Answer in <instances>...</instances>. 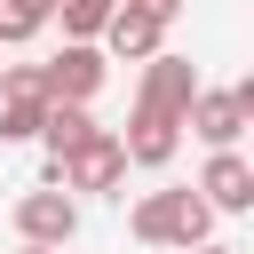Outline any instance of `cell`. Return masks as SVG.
<instances>
[{
    "label": "cell",
    "mask_w": 254,
    "mask_h": 254,
    "mask_svg": "<svg viewBox=\"0 0 254 254\" xmlns=\"http://www.w3.org/2000/svg\"><path fill=\"white\" fill-rule=\"evenodd\" d=\"M127 230L143 238V246H175V254H190V246H206V230H214V206L198 198V190H143L135 198V214H127Z\"/></svg>",
    "instance_id": "1"
},
{
    "label": "cell",
    "mask_w": 254,
    "mask_h": 254,
    "mask_svg": "<svg viewBox=\"0 0 254 254\" xmlns=\"http://www.w3.org/2000/svg\"><path fill=\"white\" fill-rule=\"evenodd\" d=\"M246 119H254V79H238V87H198L190 111H183V127H190L206 151H238Z\"/></svg>",
    "instance_id": "2"
},
{
    "label": "cell",
    "mask_w": 254,
    "mask_h": 254,
    "mask_svg": "<svg viewBox=\"0 0 254 254\" xmlns=\"http://www.w3.org/2000/svg\"><path fill=\"white\" fill-rule=\"evenodd\" d=\"M190 95H198V71H190V56L159 48V56L143 64V87H135V111H151V119H175V127H183Z\"/></svg>",
    "instance_id": "3"
},
{
    "label": "cell",
    "mask_w": 254,
    "mask_h": 254,
    "mask_svg": "<svg viewBox=\"0 0 254 254\" xmlns=\"http://www.w3.org/2000/svg\"><path fill=\"white\" fill-rule=\"evenodd\" d=\"M71 230H79V198H71V190H48V183H40V190H24V198H16V238H24V246L64 254V246H71Z\"/></svg>",
    "instance_id": "4"
},
{
    "label": "cell",
    "mask_w": 254,
    "mask_h": 254,
    "mask_svg": "<svg viewBox=\"0 0 254 254\" xmlns=\"http://www.w3.org/2000/svg\"><path fill=\"white\" fill-rule=\"evenodd\" d=\"M119 183H127V151H119L111 127H95V135L56 167V190H119Z\"/></svg>",
    "instance_id": "5"
},
{
    "label": "cell",
    "mask_w": 254,
    "mask_h": 254,
    "mask_svg": "<svg viewBox=\"0 0 254 254\" xmlns=\"http://www.w3.org/2000/svg\"><path fill=\"white\" fill-rule=\"evenodd\" d=\"M103 48H79V40H64V56H48L40 64V79H48V103H95V87H103Z\"/></svg>",
    "instance_id": "6"
},
{
    "label": "cell",
    "mask_w": 254,
    "mask_h": 254,
    "mask_svg": "<svg viewBox=\"0 0 254 254\" xmlns=\"http://www.w3.org/2000/svg\"><path fill=\"white\" fill-rule=\"evenodd\" d=\"M190 190H198L214 214H246V206H254V167H246L238 151H214V159L198 167V183H190Z\"/></svg>",
    "instance_id": "7"
},
{
    "label": "cell",
    "mask_w": 254,
    "mask_h": 254,
    "mask_svg": "<svg viewBox=\"0 0 254 254\" xmlns=\"http://www.w3.org/2000/svg\"><path fill=\"white\" fill-rule=\"evenodd\" d=\"M103 48H111V56H119V64H151V56H159V48H167V24H159V16H143V8H127V0H119V8H111V24H103Z\"/></svg>",
    "instance_id": "8"
},
{
    "label": "cell",
    "mask_w": 254,
    "mask_h": 254,
    "mask_svg": "<svg viewBox=\"0 0 254 254\" xmlns=\"http://www.w3.org/2000/svg\"><path fill=\"white\" fill-rule=\"evenodd\" d=\"M87 135H95V111H79V103H48V119H40V143H48V190H56V167H64Z\"/></svg>",
    "instance_id": "9"
},
{
    "label": "cell",
    "mask_w": 254,
    "mask_h": 254,
    "mask_svg": "<svg viewBox=\"0 0 254 254\" xmlns=\"http://www.w3.org/2000/svg\"><path fill=\"white\" fill-rule=\"evenodd\" d=\"M111 8H119V0H56V16H64V40L95 48V40H103V24H111Z\"/></svg>",
    "instance_id": "10"
},
{
    "label": "cell",
    "mask_w": 254,
    "mask_h": 254,
    "mask_svg": "<svg viewBox=\"0 0 254 254\" xmlns=\"http://www.w3.org/2000/svg\"><path fill=\"white\" fill-rule=\"evenodd\" d=\"M56 8L48 0H0V48H24V40H40V24H48Z\"/></svg>",
    "instance_id": "11"
},
{
    "label": "cell",
    "mask_w": 254,
    "mask_h": 254,
    "mask_svg": "<svg viewBox=\"0 0 254 254\" xmlns=\"http://www.w3.org/2000/svg\"><path fill=\"white\" fill-rule=\"evenodd\" d=\"M0 103H48L40 64H0Z\"/></svg>",
    "instance_id": "12"
},
{
    "label": "cell",
    "mask_w": 254,
    "mask_h": 254,
    "mask_svg": "<svg viewBox=\"0 0 254 254\" xmlns=\"http://www.w3.org/2000/svg\"><path fill=\"white\" fill-rule=\"evenodd\" d=\"M48 103H0V143H40Z\"/></svg>",
    "instance_id": "13"
},
{
    "label": "cell",
    "mask_w": 254,
    "mask_h": 254,
    "mask_svg": "<svg viewBox=\"0 0 254 254\" xmlns=\"http://www.w3.org/2000/svg\"><path fill=\"white\" fill-rule=\"evenodd\" d=\"M127 8H143V16H159V24H167V16L183 8V0H127Z\"/></svg>",
    "instance_id": "14"
},
{
    "label": "cell",
    "mask_w": 254,
    "mask_h": 254,
    "mask_svg": "<svg viewBox=\"0 0 254 254\" xmlns=\"http://www.w3.org/2000/svg\"><path fill=\"white\" fill-rule=\"evenodd\" d=\"M190 254H238V246H214V238H206V246H190Z\"/></svg>",
    "instance_id": "15"
},
{
    "label": "cell",
    "mask_w": 254,
    "mask_h": 254,
    "mask_svg": "<svg viewBox=\"0 0 254 254\" xmlns=\"http://www.w3.org/2000/svg\"><path fill=\"white\" fill-rule=\"evenodd\" d=\"M16 254H48V246H16Z\"/></svg>",
    "instance_id": "16"
}]
</instances>
